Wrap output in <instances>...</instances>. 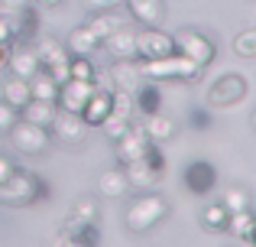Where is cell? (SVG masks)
I'll return each mask as SVG.
<instances>
[{
  "label": "cell",
  "mask_w": 256,
  "mask_h": 247,
  "mask_svg": "<svg viewBox=\"0 0 256 247\" xmlns=\"http://www.w3.org/2000/svg\"><path fill=\"white\" fill-rule=\"evenodd\" d=\"M136 65H140V75L150 78V82H198V75L204 72L198 62L182 56L178 49L169 52V56H159V59H146V62L136 59Z\"/></svg>",
  "instance_id": "1"
},
{
  "label": "cell",
  "mask_w": 256,
  "mask_h": 247,
  "mask_svg": "<svg viewBox=\"0 0 256 247\" xmlns=\"http://www.w3.org/2000/svg\"><path fill=\"white\" fill-rule=\"evenodd\" d=\"M166 218H169V202H166L162 195H156V192H150V189L140 192L124 211V224L133 234H146V231H152L159 221H166Z\"/></svg>",
  "instance_id": "2"
},
{
  "label": "cell",
  "mask_w": 256,
  "mask_h": 247,
  "mask_svg": "<svg viewBox=\"0 0 256 247\" xmlns=\"http://www.w3.org/2000/svg\"><path fill=\"white\" fill-rule=\"evenodd\" d=\"M49 198V185L36 176V172L26 169H13L10 176L0 182V202L13 205V208H26V205H36Z\"/></svg>",
  "instance_id": "3"
},
{
  "label": "cell",
  "mask_w": 256,
  "mask_h": 247,
  "mask_svg": "<svg viewBox=\"0 0 256 247\" xmlns=\"http://www.w3.org/2000/svg\"><path fill=\"white\" fill-rule=\"evenodd\" d=\"M246 78L240 72H224L218 82L208 88V108L211 111H227V108H237L240 101H246Z\"/></svg>",
  "instance_id": "4"
},
{
  "label": "cell",
  "mask_w": 256,
  "mask_h": 247,
  "mask_svg": "<svg viewBox=\"0 0 256 247\" xmlns=\"http://www.w3.org/2000/svg\"><path fill=\"white\" fill-rule=\"evenodd\" d=\"M6 137H10L13 150L26 153V156H42V153L49 150V143H52V137H49L46 127L30 124V121H23V117H16V124L6 130Z\"/></svg>",
  "instance_id": "5"
},
{
  "label": "cell",
  "mask_w": 256,
  "mask_h": 247,
  "mask_svg": "<svg viewBox=\"0 0 256 247\" xmlns=\"http://www.w3.org/2000/svg\"><path fill=\"white\" fill-rule=\"evenodd\" d=\"M175 49H178L182 56H188L192 62H198L201 69H208V65L218 59V46H214V39L204 36L201 30H178V33H175Z\"/></svg>",
  "instance_id": "6"
},
{
  "label": "cell",
  "mask_w": 256,
  "mask_h": 247,
  "mask_svg": "<svg viewBox=\"0 0 256 247\" xmlns=\"http://www.w3.org/2000/svg\"><path fill=\"white\" fill-rule=\"evenodd\" d=\"M36 56H39V65H42V69L49 72L58 85L68 78V59H72V52L65 49V43H58L56 36H42L36 43Z\"/></svg>",
  "instance_id": "7"
},
{
  "label": "cell",
  "mask_w": 256,
  "mask_h": 247,
  "mask_svg": "<svg viewBox=\"0 0 256 247\" xmlns=\"http://www.w3.org/2000/svg\"><path fill=\"white\" fill-rule=\"evenodd\" d=\"M175 52V36L159 26H143L136 33V59L146 62V59H159V56H169Z\"/></svg>",
  "instance_id": "8"
},
{
  "label": "cell",
  "mask_w": 256,
  "mask_h": 247,
  "mask_svg": "<svg viewBox=\"0 0 256 247\" xmlns=\"http://www.w3.org/2000/svg\"><path fill=\"white\" fill-rule=\"evenodd\" d=\"M152 140L146 137V130L140 124H130L117 140H114V156H117V166L124 163H133V159H143L146 150H150Z\"/></svg>",
  "instance_id": "9"
},
{
  "label": "cell",
  "mask_w": 256,
  "mask_h": 247,
  "mask_svg": "<svg viewBox=\"0 0 256 247\" xmlns=\"http://www.w3.org/2000/svg\"><path fill=\"white\" fill-rule=\"evenodd\" d=\"M49 137L62 140V143H82L84 133H88V124L82 121V114H72V111H56L52 124L46 127Z\"/></svg>",
  "instance_id": "10"
},
{
  "label": "cell",
  "mask_w": 256,
  "mask_h": 247,
  "mask_svg": "<svg viewBox=\"0 0 256 247\" xmlns=\"http://www.w3.org/2000/svg\"><path fill=\"white\" fill-rule=\"evenodd\" d=\"M182 179H185L188 192H194V195H208V192L218 185V169H214L208 159H192V163L185 166V172H182Z\"/></svg>",
  "instance_id": "11"
},
{
  "label": "cell",
  "mask_w": 256,
  "mask_h": 247,
  "mask_svg": "<svg viewBox=\"0 0 256 247\" xmlns=\"http://www.w3.org/2000/svg\"><path fill=\"white\" fill-rule=\"evenodd\" d=\"M94 91V82H78V78H65L58 85V98H56V108L58 111H72V114H82L88 95Z\"/></svg>",
  "instance_id": "12"
},
{
  "label": "cell",
  "mask_w": 256,
  "mask_h": 247,
  "mask_svg": "<svg viewBox=\"0 0 256 247\" xmlns=\"http://www.w3.org/2000/svg\"><path fill=\"white\" fill-rule=\"evenodd\" d=\"M6 69L10 75H20V78H32L42 65H39V56L30 43H13L10 52H6Z\"/></svg>",
  "instance_id": "13"
},
{
  "label": "cell",
  "mask_w": 256,
  "mask_h": 247,
  "mask_svg": "<svg viewBox=\"0 0 256 247\" xmlns=\"http://www.w3.org/2000/svg\"><path fill=\"white\" fill-rule=\"evenodd\" d=\"M110 104H114L110 88H100V85L94 82V91L88 95V101H84V108H82V121L88 127H98L107 114H110Z\"/></svg>",
  "instance_id": "14"
},
{
  "label": "cell",
  "mask_w": 256,
  "mask_h": 247,
  "mask_svg": "<svg viewBox=\"0 0 256 247\" xmlns=\"http://www.w3.org/2000/svg\"><path fill=\"white\" fill-rule=\"evenodd\" d=\"M100 49L110 59H136V30H126V26L114 30L110 36L100 39Z\"/></svg>",
  "instance_id": "15"
},
{
  "label": "cell",
  "mask_w": 256,
  "mask_h": 247,
  "mask_svg": "<svg viewBox=\"0 0 256 247\" xmlns=\"http://www.w3.org/2000/svg\"><path fill=\"white\" fill-rule=\"evenodd\" d=\"M120 169H124V176H126V185H130V189H140V192L156 189V185L162 182V176H159V172L152 169L146 159H133V163H124Z\"/></svg>",
  "instance_id": "16"
},
{
  "label": "cell",
  "mask_w": 256,
  "mask_h": 247,
  "mask_svg": "<svg viewBox=\"0 0 256 247\" xmlns=\"http://www.w3.org/2000/svg\"><path fill=\"white\" fill-rule=\"evenodd\" d=\"M140 82H143V75H140L136 59H114V65H110V88H124V91L133 95Z\"/></svg>",
  "instance_id": "17"
},
{
  "label": "cell",
  "mask_w": 256,
  "mask_h": 247,
  "mask_svg": "<svg viewBox=\"0 0 256 247\" xmlns=\"http://www.w3.org/2000/svg\"><path fill=\"white\" fill-rule=\"evenodd\" d=\"M224 231L234 237V241H240V244H256V218H253V211L250 208L230 211V215H227Z\"/></svg>",
  "instance_id": "18"
},
{
  "label": "cell",
  "mask_w": 256,
  "mask_h": 247,
  "mask_svg": "<svg viewBox=\"0 0 256 247\" xmlns=\"http://www.w3.org/2000/svg\"><path fill=\"white\" fill-rule=\"evenodd\" d=\"M143 130H146V137H150L152 143H169V140L178 137V124H175V117L162 114V111H152V114H146Z\"/></svg>",
  "instance_id": "19"
},
{
  "label": "cell",
  "mask_w": 256,
  "mask_h": 247,
  "mask_svg": "<svg viewBox=\"0 0 256 247\" xmlns=\"http://www.w3.org/2000/svg\"><path fill=\"white\" fill-rule=\"evenodd\" d=\"M126 10L136 23L143 26H159L166 20V4L162 0H126Z\"/></svg>",
  "instance_id": "20"
},
{
  "label": "cell",
  "mask_w": 256,
  "mask_h": 247,
  "mask_svg": "<svg viewBox=\"0 0 256 247\" xmlns=\"http://www.w3.org/2000/svg\"><path fill=\"white\" fill-rule=\"evenodd\" d=\"M133 108L143 117L152 114V111H162V91H159V85L150 82V78H143V82L136 85V91H133Z\"/></svg>",
  "instance_id": "21"
},
{
  "label": "cell",
  "mask_w": 256,
  "mask_h": 247,
  "mask_svg": "<svg viewBox=\"0 0 256 247\" xmlns=\"http://www.w3.org/2000/svg\"><path fill=\"white\" fill-rule=\"evenodd\" d=\"M126 20H124V13L117 10V7H110V10H91V20H88V30L94 33L98 39H104V36H110L114 30H120Z\"/></svg>",
  "instance_id": "22"
},
{
  "label": "cell",
  "mask_w": 256,
  "mask_h": 247,
  "mask_svg": "<svg viewBox=\"0 0 256 247\" xmlns=\"http://www.w3.org/2000/svg\"><path fill=\"white\" fill-rule=\"evenodd\" d=\"M98 192L104 198H124L126 192H130V185H126V176L120 166H110V169H104L98 176Z\"/></svg>",
  "instance_id": "23"
},
{
  "label": "cell",
  "mask_w": 256,
  "mask_h": 247,
  "mask_svg": "<svg viewBox=\"0 0 256 247\" xmlns=\"http://www.w3.org/2000/svg\"><path fill=\"white\" fill-rule=\"evenodd\" d=\"M65 49H68L72 56H94V52L100 49V39L82 23V26H75V30L68 33V39H65Z\"/></svg>",
  "instance_id": "24"
},
{
  "label": "cell",
  "mask_w": 256,
  "mask_h": 247,
  "mask_svg": "<svg viewBox=\"0 0 256 247\" xmlns=\"http://www.w3.org/2000/svg\"><path fill=\"white\" fill-rule=\"evenodd\" d=\"M56 101H39V98H30V101L20 108V117L30 124H39V127H49L52 117H56Z\"/></svg>",
  "instance_id": "25"
},
{
  "label": "cell",
  "mask_w": 256,
  "mask_h": 247,
  "mask_svg": "<svg viewBox=\"0 0 256 247\" xmlns=\"http://www.w3.org/2000/svg\"><path fill=\"white\" fill-rule=\"evenodd\" d=\"M0 98H4V101L6 104H13V108H23V104L26 101H30V78H20V75H10V78H6V82H4V88H0Z\"/></svg>",
  "instance_id": "26"
},
{
  "label": "cell",
  "mask_w": 256,
  "mask_h": 247,
  "mask_svg": "<svg viewBox=\"0 0 256 247\" xmlns=\"http://www.w3.org/2000/svg\"><path fill=\"white\" fill-rule=\"evenodd\" d=\"M30 95L39 98V101H56V98H58V82L46 69H39L36 75L30 78Z\"/></svg>",
  "instance_id": "27"
},
{
  "label": "cell",
  "mask_w": 256,
  "mask_h": 247,
  "mask_svg": "<svg viewBox=\"0 0 256 247\" xmlns=\"http://www.w3.org/2000/svg\"><path fill=\"white\" fill-rule=\"evenodd\" d=\"M68 218H75V221H82V224H98V218H100L98 198H94V195H82L75 205H72V215Z\"/></svg>",
  "instance_id": "28"
},
{
  "label": "cell",
  "mask_w": 256,
  "mask_h": 247,
  "mask_svg": "<svg viewBox=\"0 0 256 247\" xmlns=\"http://www.w3.org/2000/svg\"><path fill=\"white\" fill-rule=\"evenodd\" d=\"M220 202H224L227 211H244V208L253 205V195H250V189H244V185H227L224 195H220Z\"/></svg>",
  "instance_id": "29"
},
{
  "label": "cell",
  "mask_w": 256,
  "mask_h": 247,
  "mask_svg": "<svg viewBox=\"0 0 256 247\" xmlns=\"http://www.w3.org/2000/svg\"><path fill=\"white\" fill-rule=\"evenodd\" d=\"M68 78H78V82H98V69H94L91 56H72L68 59Z\"/></svg>",
  "instance_id": "30"
},
{
  "label": "cell",
  "mask_w": 256,
  "mask_h": 247,
  "mask_svg": "<svg viewBox=\"0 0 256 247\" xmlns=\"http://www.w3.org/2000/svg\"><path fill=\"white\" fill-rule=\"evenodd\" d=\"M227 215H230V211L224 208V202H211L204 211H201V221H204V228H211V231H224Z\"/></svg>",
  "instance_id": "31"
},
{
  "label": "cell",
  "mask_w": 256,
  "mask_h": 247,
  "mask_svg": "<svg viewBox=\"0 0 256 247\" xmlns=\"http://www.w3.org/2000/svg\"><path fill=\"white\" fill-rule=\"evenodd\" d=\"M234 52L240 59H256V30H240L234 36Z\"/></svg>",
  "instance_id": "32"
},
{
  "label": "cell",
  "mask_w": 256,
  "mask_h": 247,
  "mask_svg": "<svg viewBox=\"0 0 256 247\" xmlns=\"http://www.w3.org/2000/svg\"><path fill=\"white\" fill-rule=\"evenodd\" d=\"M16 117H20V111L13 108V104H6L4 98H0V133H6L13 124H16Z\"/></svg>",
  "instance_id": "33"
},
{
  "label": "cell",
  "mask_w": 256,
  "mask_h": 247,
  "mask_svg": "<svg viewBox=\"0 0 256 247\" xmlns=\"http://www.w3.org/2000/svg\"><path fill=\"white\" fill-rule=\"evenodd\" d=\"M0 46H13V20L0 17Z\"/></svg>",
  "instance_id": "34"
},
{
  "label": "cell",
  "mask_w": 256,
  "mask_h": 247,
  "mask_svg": "<svg viewBox=\"0 0 256 247\" xmlns=\"http://www.w3.org/2000/svg\"><path fill=\"white\" fill-rule=\"evenodd\" d=\"M124 0H84L88 10H110V7H120Z\"/></svg>",
  "instance_id": "35"
},
{
  "label": "cell",
  "mask_w": 256,
  "mask_h": 247,
  "mask_svg": "<svg viewBox=\"0 0 256 247\" xmlns=\"http://www.w3.org/2000/svg\"><path fill=\"white\" fill-rule=\"evenodd\" d=\"M13 169H16V163H13V159L10 156H0V182H4V179L6 176H10V172Z\"/></svg>",
  "instance_id": "36"
},
{
  "label": "cell",
  "mask_w": 256,
  "mask_h": 247,
  "mask_svg": "<svg viewBox=\"0 0 256 247\" xmlns=\"http://www.w3.org/2000/svg\"><path fill=\"white\" fill-rule=\"evenodd\" d=\"M23 4H30V0H0V10H6V13H16Z\"/></svg>",
  "instance_id": "37"
},
{
  "label": "cell",
  "mask_w": 256,
  "mask_h": 247,
  "mask_svg": "<svg viewBox=\"0 0 256 247\" xmlns=\"http://www.w3.org/2000/svg\"><path fill=\"white\" fill-rule=\"evenodd\" d=\"M6 52H10V46H0V69L6 65Z\"/></svg>",
  "instance_id": "38"
},
{
  "label": "cell",
  "mask_w": 256,
  "mask_h": 247,
  "mask_svg": "<svg viewBox=\"0 0 256 247\" xmlns=\"http://www.w3.org/2000/svg\"><path fill=\"white\" fill-rule=\"evenodd\" d=\"M36 4H42V7H58L62 0H36Z\"/></svg>",
  "instance_id": "39"
},
{
  "label": "cell",
  "mask_w": 256,
  "mask_h": 247,
  "mask_svg": "<svg viewBox=\"0 0 256 247\" xmlns=\"http://www.w3.org/2000/svg\"><path fill=\"white\" fill-rule=\"evenodd\" d=\"M250 127H253V130H256V111H253V117H250Z\"/></svg>",
  "instance_id": "40"
}]
</instances>
